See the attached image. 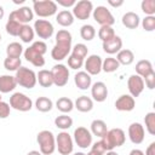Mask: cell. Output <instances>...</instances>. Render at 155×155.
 <instances>
[{
	"label": "cell",
	"mask_w": 155,
	"mask_h": 155,
	"mask_svg": "<svg viewBox=\"0 0 155 155\" xmlns=\"http://www.w3.org/2000/svg\"><path fill=\"white\" fill-rule=\"evenodd\" d=\"M127 88L130 91V96H132L133 98L134 97H138L143 92V90H144L143 78H140L137 74L131 75L128 78V80H127Z\"/></svg>",
	"instance_id": "obj_14"
},
{
	"label": "cell",
	"mask_w": 155,
	"mask_h": 155,
	"mask_svg": "<svg viewBox=\"0 0 155 155\" xmlns=\"http://www.w3.org/2000/svg\"><path fill=\"white\" fill-rule=\"evenodd\" d=\"M33 10L39 17H51L57 12V4L52 0H34Z\"/></svg>",
	"instance_id": "obj_6"
},
{
	"label": "cell",
	"mask_w": 155,
	"mask_h": 155,
	"mask_svg": "<svg viewBox=\"0 0 155 155\" xmlns=\"http://www.w3.org/2000/svg\"><path fill=\"white\" fill-rule=\"evenodd\" d=\"M87 52H88V48L85 44H76L71 48V56H75V57L81 58V59H84L87 56Z\"/></svg>",
	"instance_id": "obj_40"
},
{
	"label": "cell",
	"mask_w": 155,
	"mask_h": 155,
	"mask_svg": "<svg viewBox=\"0 0 155 155\" xmlns=\"http://www.w3.org/2000/svg\"><path fill=\"white\" fill-rule=\"evenodd\" d=\"M4 13H5V11H4V7H2V6H0V19L4 17Z\"/></svg>",
	"instance_id": "obj_54"
},
{
	"label": "cell",
	"mask_w": 155,
	"mask_h": 155,
	"mask_svg": "<svg viewBox=\"0 0 155 155\" xmlns=\"http://www.w3.org/2000/svg\"><path fill=\"white\" fill-rule=\"evenodd\" d=\"M102 58L98 54H91L85 62V69L88 75H98L102 70Z\"/></svg>",
	"instance_id": "obj_16"
},
{
	"label": "cell",
	"mask_w": 155,
	"mask_h": 155,
	"mask_svg": "<svg viewBox=\"0 0 155 155\" xmlns=\"http://www.w3.org/2000/svg\"><path fill=\"white\" fill-rule=\"evenodd\" d=\"M51 73L53 76V85H56L58 87H63L67 85V82L69 80V70L64 64L53 65Z\"/></svg>",
	"instance_id": "obj_11"
},
{
	"label": "cell",
	"mask_w": 155,
	"mask_h": 155,
	"mask_svg": "<svg viewBox=\"0 0 155 155\" xmlns=\"http://www.w3.org/2000/svg\"><path fill=\"white\" fill-rule=\"evenodd\" d=\"M0 41H1V35H0Z\"/></svg>",
	"instance_id": "obj_58"
},
{
	"label": "cell",
	"mask_w": 155,
	"mask_h": 155,
	"mask_svg": "<svg viewBox=\"0 0 155 155\" xmlns=\"http://www.w3.org/2000/svg\"><path fill=\"white\" fill-rule=\"evenodd\" d=\"M104 155H119V154L115 153V151H113V150H109V151H107V154H104Z\"/></svg>",
	"instance_id": "obj_53"
},
{
	"label": "cell",
	"mask_w": 155,
	"mask_h": 155,
	"mask_svg": "<svg viewBox=\"0 0 155 155\" xmlns=\"http://www.w3.org/2000/svg\"><path fill=\"white\" fill-rule=\"evenodd\" d=\"M74 155H86V154H85V153H81V151H80V153H75Z\"/></svg>",
	"instance_id": "obj_56"
},
{
	"label": "cell",
	"mask_w": 155,
	"mask_h": 155,
	"mask_svg": "<svg viewBox=\"0 0 155 155\" xmlns=\"http://www.w3.org/2000/svg\"><path fill=\"white\" fill-rule=\"evenodd\" d=\"M22 61L21 58H12V57H7L4 61V67L6 70L8 71H17L21 68Z\"/></svg>",
	"instance_id": "obj_37"
},
{
	"label": "cell",
	"mask_w": 155,
	"mask_h": 155,
	"mask_svg": "<svg viewBox=\"0 0 155 155\" xmlns=\"http://www.w3.org/2000/svg\"><path fill=\"white\" fill-rule=\"evenodd\" d=\"M115 36V31L111 27H101V29L98 30V38L104 42V41H108L110 39H113Z\"/></svg>",
	"instance_id": "obj_39"
},
{
	"label": "cell",
	"mask_w": 155,
	"mask_h": 155,
	"mask_svg": "<svg viewBox=\"0 0 155 155\" xmlns=\"http://www.w3.org/2000/svg\"><path fill=\"white\" fill-rule=\"evenodd\" d=\"M10 107L18 111H29L33 107V102L24 93L16 92L10 97Z\"/></svg>",
	"instance_id": "obj_7"
},
{
	"label": "cell",
	"mask_w": 155,
	"mask_h": 155,
	"mask_svg": "<svg viewBox=\"0 0 155 155\" xmlns=\"http://www.w3.org/2000/svg\"><path fill=\"white\" fill-rule=\"evenodd\" d=\"M107 124L103 120H93L91 124V132L97 137H103L107 133Z\"/></svg>",
	"instance_id": "obj_29"
},
{
	"label": "cell",
	"mask_w": 155,
	"mask_h": 155,
	"mask_svg": "<svg viewBox=\"0 0 155 155\" xmlns=\"http://www.w3.org/2000/svg\"><path fill=\"white\" fill-rule=\"evenodd\" d=\"M10 17L15 18L21 24H27L33 19L34 13H33V10L29 6H23V7H19L18 10L12 11L10 13Z\"/></svg>",
	"instance_id": "obj_15"
},
{
	"label": "cell",
	"mask_w": 155,
	"mask_h": 155,
	"mask_svg": "<svg viewBox=\"0 0 155 155\" xmlns=\"http://www.w3.org/2000/svg\"><path fill=\"white\" fill-rule=\"evenodd\" d=\"M0 101H1V93H0Z\"/></svg>",
	"instance_id": "obj_57"
},
{
	"label": "cell",
	"mask_w": 155,
	"mask_h": 155,
	"mask_svg": "<svg viewBox=\"0 0 155 155\" xmlns=\"http://www.w3.org/2000/svg\"><path fill=\"white\" fill-rule=\"evenodd\" d=\"M34 34H35V33H34V29H33L30 25L23 24L22 28H21V30H19L18 36H19V39H21L23 42L29 44V42L33 41V39H34Z\"/></svg>",
	"instance_id": "obj_32"
},
{
	"label": "cell",
	"mask_w": 155,
	"mask_h": 155,
	"mask_svg": "<svg viewBox=\"0 0 155 155\" xmlns=\"http://www.w3.org/2000/svg\"><path fill=\"white\" fill-rule=\"evenodd\" d=\"M10 104L0 101V119H6L10 115Z\"/></svg>",
	"instance_id": "obj_47"
},
{
	"label": "cell",
	"mask_w": 155,
	"mask_h": 155,
	"mask_svg": "<svg viewBox=\"0 0 155 155\" xmlns=\"http://www.w3.org/2000/svg\"><path fill=\"white\" fill-rule=\"evenodd\" d=\"M56 21L59 25L62 27H69L74 23V16L70 11L68 10H63L61 12H58V15L56 16Z\"/></svg>",
	"instance_id": "obj_27"
},
{
	"label": "cell",
	"mask_w": 155,
	"mask_h": 155,
	"mask_svg": "<svg viewBox=\"0 0 155 155\" xmlns=\"http://www.w3.org/2000/svg\"><path fill=\"white\" fill-rule=\"evenodd\" d=\"M33 29L40 39H50L53 34V25L47 19H36Z\"/></svg>",
	"instance_id": "obj_12"
},
{
	"label": "cell",
	"mask_w": 155,
	"mask_h": 155,
	"mask_svg": "<svg viewBox=\"0 0 155 155\" xmlns=\"http://www.w3.org/2000/svg\"><path fill=\"white\" fill-rule=\"evenodd\" d=\"M74 140L78 144V147L86 149L92 144V134L86 127H78L74 131Z\"/></svg>",
	"instance_id": "obj_13"
},
{
	"label": "cell",
	"mask_w": 155,
	"mask_h": 155,
	"mask_svg": "<svg viewBox=\"0 0 155 155\" xmlns=\"http://www.w3.org/2000/svg\"><path fill=\"white\" fill-rule=\"evenodd\" d=\"M142 11L148 15V16H153L155 13V1L154 0H143L140 4Z\"/></svg>",
	"instance_id": "obj_42"
},
{
	"label": "cell",
	"mask_w": 155,
	"mask_h": 155,
	"mask_svg": "<svg viewBox=\"0 0 155 155\" xmlns=\"http://www.w3.org/2000/svg\"><path fill=\"white\" fill-rule=\"evenodd\" d=\"M92 11H93V5L90 0H80L75 2L73 7V16L80 21H85L91 16Z\"/></svg>",
	"instance_id": "obj_10"
},
{
	"label": "cell",
	"mask_w": 155,
	"mask_h": 155,
	"mask_svg": "<svg viewBox=\"0 0 155 155\" xmlns=\"http://www.w3.org/2000/svg\"><path fill=\"white\" fill-rule=\"evenodd\" d=\"M17 86L16 79L12 75H1L0 76V93H8L13 91Z\"/></svg>",
	"instance_id": "obj_21"
},
{
	"label": "cell",
	"mask_w": 155,
	"mask_h": 155,
	"mask_svg": "<svg viewBox=\"0 0 155 155\" xmlns=\"http://www.w3.org/2000/svg\"><path fill=\"white\" fill-rule=\"evenodd\" d=\"M93 19L102 27H104V25L111 27L115 23L114 16L105 6H97L93 10Z\"/></svg>",
	"instance_id": "obj_8"
},
{
	"label": "cell",
	"mask_w": 155,
	"mask_h": 155,
	"mask_svg": "<svg viewBox=\"0 0 155 155\" xmlns=\"http://www.w3.org/2000/svg\"><path fill=\"white\" fill-rule=\"evenodd\" d=\"M16 82L17 85L24 87V88H33L36 85V74L34 70L27 68V67H21L16 71Z\"/></svg>",
	"instance_id": "obj_5"
},
{
	"label": "cell",
	"mask_w": 155,
	"mask_h": 155,
	"mask_svg": "<svg viewBox=\"0 0 155 155\" xmlns=\"http://www.w3.org/2000/svg\"><path fill=\"white\" fill-rule=\"evenodd\" d=\"M119 67H120L119 62L116 61V58H113V57H108L102 62V70H104L105 73H113L117 70Z\"/></svg>",
	"instance_id": "obj_36"
},
{
	"label": "cell",
	"mask_w": 155,
	"mask_h": 155,
	"mask_svg": "<svg viewBox=\"0 0 155 155\" xmlns=\"http://www.w3.org/2000/svg\"><path fill=\"white\" fill-rule=\"evenodd\" d=\"M142 25L143 29L147 31H153L155 29V17L154 16H147L143 21H142Z\"/></svg>",
	"instance_id": "obj_44"
},
{
	"label": "cell",
	"mask_w": 155,
	"mask_h": 155,
	"mask_svg": "<svg viewBox=\"0 0 155 155\" xmlns=\"http://www.w3.org/2000/svg\"><path fill=\"white\" fill-rule=\"evenodd\" d=\"M13 2H15V4H23V2H24V0H19V1H18V0H15Z\"/></svg>",
	"instance_id": "obj_55"
},
{
	"label": "cell",
	"mask_w": 155,
	"mask_h": 155,
	"mask_svg": "<svg viewBox=\"0 0 155 155\" xmlns=\"http://www.w3.org/2000/svg\"><path fill=\"white\" fill-rule=\"evenodd\" d=\"M130 155H144V153L142 150H139V149H133V150H131Z\"/></svg>",
	"instance_id": "obj_51"
},
{
	"label": "cell",
	"mask_w": 155,
	"mask_h": 155,
	"mask_svg": "<svg viewBox=\"0 0 155 155\" xmlns=\"http://www.w3.org/2000/svg\"><path fill=\"white\" fill-rule=\"evenodd\" d=\"M116 61L119 62V64H122V65H130L133 63L134 61V54L131 50H120L117 52V56H116Z\"/></svg>",
	"instance_id": "obj_28"
},
{
	"label": "cell",
	"mask_w": 155,
	"mask_h": 155,
	"mask_svg": "<svg viewBox=\"0 0 155 155\" xmlns=\"http://www.w3.org/2000/svg\"><path fill=\"white\" fill-rule=\"evenodd\" d=\"M56 4H58L63 7H70V6L75 5V0H57Z\"/></svg>",
	"instance_id": "obj_48"
},
{
	"label": "cell",
	"mask_w": 155,
	"mask_h": 155,
	"mask_svg": "<svg viewBox=\"0 0 155 155\" xmlns=\"http://www.w3.org/2000/svg\"><path fill=\"white\" fill-rule=\"evenodd\" d=\"M82 64H84V59L78 58L75 56H71V54L68 57V65H69V68H71L74 70L80 69L82 67Z\"/></svg>",
	"instance_id": "obj_45"
},
{
	"label": "cell",
	"mask_w": 155,
	"mask_h": 155,
	"mask_svg": "<svg viewBox=\"0 0 155 155\" xmlns=\"http://www.w3.org/2000/svg\"><path fill=\"white\" fill-rule=\"evenodd\" d=\"M121 47H122V40H121L120 36H116V35L113 39L103 42V50L108 54L117 53L121 50Z\"/></svg>",
	"instance_id": "obj_20"
},
{
	"label": "cell",
	"mask_w": 155,
	"mask_h": 155,
	"mask_svg": "<svg viewBox=\"0 0 155 155\" xmlns=\"http://www.w3.org/2000/svg\"><path fill=\"white\" fill-rule=\"evenodd\" d=\"M153 71H154V69H153V64H151L150 61L140 59L139 62H137V64H136V73L140 78H144V76H147L148 74H150Z\"/></svg>",
	"instance_id": "obj_25"
},
{
	"label": "cell",
	"mask_w": 155,
	"mask_h": 155,
	"mask_svg": "<svg viewBox=\"0 0 155 155\" xmlns=\"http://www.w3.org/2000/svg\"><path fill=\"white\" fill-rule=\"evenodd\" d=\"M47 52V46L44 41H35L33 42L31 46H29L28 48H25L24 51V58L30 62L33 65L41 68L45 64V59H44V54Z\"/></svg>",
	"instance_id": "obj_2"
},
{
	"label": "cell",
	"mask_w": 155,
	"mask_h": 155,
	"mask_svg": "<svg viewBox=\"0 0 155 155\" xmlns=\"http://www.w3.org/2000/svg\"><path fill=\"white\" fill-rule=\"evenodd\" d=\"M134 105H136L134 98L130 94H122L115 102V108L119 111H131L134 109Z\"/></svg>",
	"instance_id": "obj_18"
},
{
	"label": "cell",
	"mask_w": 155,
	"mask_h": 155,
	"mask_svg": "<svg viewBox=\"0 0 155 155\" xmlns=\"http://www.w3.org/2000/svg\"><path fill=\"white\" fill-rule=\"evenodd\" d=\"M122 24L128 29H136L139 25V16L134 12H126L122 16Z\"/></svg>",
	"instance_id": "obj_26"
},
{
	"label": "cell",
	"mask_w": 155,
	"mask_h": 155,
	"mask_svg": "<svg viewBox=\"0 0 155 155\" xmlns=\"http://www.w3.org/2000/svg\"><path fill=\"white\" fill-rule=\"evenodd\" d=\"M125 140H126V136L121 128H111V130L107 131V133L101 139V142L104 145L107 151L113 150L116 147L124 145Z\"/></svg>",
	"instance_id": "obj_3"
},
{
	"label": "cell",
	"mask_w": 155,
	"mask_h": 155,
	"mask_svg": "<svg viewBox=\"0 0 155 155\" xmlns=\"http://www.w3.org/2000/svg\"><path fill=\"white\" fill-rule=\"evenodd\" d=\"M105 153H107V150H105L104 145L102 144L101 140H98V142H96V143L92 145L90 153H87L86 155H104Z\"/></svg>",
	"instance_id": "obj_43"
},
{
	"label": "cell",
	"mask_w": 155,
	"mask_h": 155,
	"mask_svg": "<svg viewBox=\"0 0 155 155\" xmlns=\"http://www.w3.org/2000/svg\"><path fill=\"white\" fill-rule=\"evenodd\" d=\"M91 94L96 102H104L108 97V88L107 85L102 81H97L92 85Z\"/></svg>",
	"instance_id": "obj_19"
},
{
	"label": "cell",
	"mask_w": 155,
	"mask_h": 155,
	"mask_svg": "<svg viewBox=\"0 0 155 155\" xmlns=\"http://www.w3.org/2000/svg\"><path fill=\"white\" fill-rule=\"evenodd\" d=\"M144 122H145V127H147V131L154 136L155 134V113L150 111L145 115L144 117Z\"/></svg>",
	"instance_id": "obj_41"
},
{
	"label": "cell",
	"mask_w": 155,
	"mask_h": 155,
	"mask_svg": "<svg viewBox=\"0 0 155 155\" xmlns=\"http://www.w3.org/2000/svg\"><path fill=\"white\" fill-rule=\"evenodd\" d=\"M56 148L61 155H69L73 151V139L68 132H61L56 137Z\"/></svg>",
	"instance_id": "obj_9"
},
{
	"label": "cell",
	"mask_w": 155,
	"mask_h": 155,
	"mask_svg": "<svg viewBox=\"0 0 155 155\" xmlns=\"http://www.w3.org/2000/svg\"><path fill=\"white\" fill-rule=\"evenodd\" d=\"M128 137L133 144H140L144 140V127L139 122H133L128 126Z\"/></svg>",
	"instance_id": "obj_17"
},
{
	"label": "cell",
	"mask_w": 155,
	"mask_h": 155,
	"mask_svg": "<svg viewBox=\"0 0 155 155\" xmlns=\"http://www.w3.org/2000/svg\"><path fill=\"white\" fill-rule=\"evenodd\" d=\"M36 142L40 147V153L42 155H52L56 150V138L53 133L48 130H42L36 136Z\"/></svg>",
	"instance_id": "obj_4"
},
{
	"label": "cell",
	"mask_w": 155,
	"mask_h": 155,
	"mask_svg": "<svg viewBox=\"0 0 155 155\" xmlns=\"http://www.w3.org/2000/svg\"><path fill=\"white\" fill-rule=\"evenodd\" d=\"M36 81H39V85L41 87H51L53 85V76L51 70L42 69L36 74Z\"/></svg>",
	"instance_id": "obj_24"
},
{
	"label": "cell",
	"mask_w": 155,
	"mask_h": 155,
	"mask_svg": "<svg viewBox=\"0 0 155 155\" xmlns=\"http://www.w3.org/2000/svg\"><path fill=\"white\" fill-rule=\"evenodd\" d=\"M80 35H81V38H82L84 40L91 41V40L94 38V35H96V29H94L93 25H91V24H85V25H82L81 29H80Z\"/></svg>",
	"instance_id": "obj_38"
},
{
	"label": "cell",
	"mask_w": 155,
	"mask_h": 155,
	"mask_svg": "<svg viewBox=\"0 0 155 155\" xmlns=\"http://www.w3.org/2000/svg\"><path fill=\"white\" fill-rule=\"evenodd\" d=\"M143 81L145 84V86L149 88V90H153L155 87V71L148 74L147 76L143 78Z\"/></svg>",
	"instance_id": "obj_46"
},
{
	"label": "cell",
	"mask_w": 155,
	"mask_h": 155,
	"mask_svg": "<svg viewBox=\"0 0 155 155\" xmlns=\"http://www.w3.org/2000/svg\"><path fill=\"white\" fill-rule=\"evenodd\" d=\"M53 107V103L50 98L47 97H39L36 101H35V108L41 111V113H47L52 109Z\"/></svg>",
	"instance_id": "obj_33"
},
{
	"label": "cell",
	"mask_w": 155,
	"mask_h": 155,
	"mask_svg": "<svg viewBox=\"0 0 155 155\" xmlns=\"http://www.w3.org/2000/svg\"><path fill=\"white\" fill-rule=\"evenodd\" d=\"M74 82L78 86V88H80V90H87L88 87H91L92 78L86 71H78L75 74V76H74Z\"/></svg>",
	"instance_id": "obj_22"
},
{
	"label": "cell",
	"mask_w": 155,
	"mask_h": 155,
	"mask_svg": "<svg viewBox=\"0 0 155 155\" xmlns=\"http://www.w3.org/2000/svg\"><path fill=\"white\" fill-rule=\"evenodd\" d=\"M108 4L113 7H120L122 4H124V0H117V1H114V0H108Z\"/></svg>",
	"instance_id": "obj_50"
},
{
	"label": "cell",
	"mask_w": 155,
	"mask_h": 155,
	"mask_svg": "<svg viewBox=\"0 0 155 155\" xmlns=\"http://www.w3.org/2000/svg\"><path fill=\"white\" fill-rule=\"evenodd\" d=\"M71 34L68 30H59L56 34V45L51 51V57L54 61H63L67 58L71 50Z\"/></svg>",
	"instance_id": "obj_1"
},
{
	"label": "cell",
	"mask_w": 155,
	"mask_h": 155,
	"mask_svg": "<svg viewBox=\"0 0 155 155\" xmlns=\"http://www.w3.org/2000/svg\"><path fill=\"white\" fill-rule=\"evenodd\" d=\"M27 155H42L40 151H38V150H31V151H29Z\"/></svg>",
	"instance_id": "obj_52"
},
{
	"label": "cell",
	"mask_w": 155,
	"mask_h": 155,
	"mask_svg": "<svg viewBox=\"0 0 155 155\" xmlns=\"http://www.w3.org/2000/svg\"><path fill=\"white\" fill-rule=\"evenodd\" d=\"M145 155H155V142L150 143V145L147 148Z\"/></svg>",
	"instance_id": "obj_49"
},
{
	"label": "cell",
	"mask_w": 155,
	"mask_h": 155,
	"mask_svg": "<svg viewBox=\"0 0 155 155\" xmlns=\"http://www.w3.org/2000/svg\"><path fill=\"white\" fill-rule=\"evenodd\" d=\"M22 25H23V24H21V23L17 22L15 18H12V17L8 16V21H7L6 25H5V29H6V33H7V34H10V35H12V36H18Z\"/></svg>",
	"instance_id": "obj_31"
},
{
	"label": "cell",
	"mask_w": 155,
	"mask_h": 155,
	"mask_svg": "<svg viewBox=\"0 0 155 155\" xmlns=\"http://www.w3.org/2000/svg\"><path fill=\"white\" fill-rule=\"evenodd\" d=\"M22 53H23V47H22V45L19 42H11L6 47V54H7V57L19 58Z\"/></svg>",
	"instance_id": "obj_34"
},
{
	"label": "cell",
	"mask_w": 155,
	"mask_h": 155,
	"mask_svg": "<svg viewBox=\"0 0 155 155\" xmlns=\"http://www.w3.org/2000/svg\"><path fill=\"white\" fill-rule=\"evenodd\" d=\"M56 107H57V109H58L59 111L67 114V113H70V111L73 110L74 103H73V101H71L70 98H68V97H61V98H58V101L56 102Z\"/></svg>",
	"instance_id": "obj_30"
},
{
	"label": "cell",
	"mask_w": 155,
	"mask_h": 155,
	"mask_svg": "<svg viewBox=\"0 0 155 155\" xmlns=\"http://www.w3.org/2000/svg\"><path fill=\"white\" fill-rule=\"evenodd\" d=\"M54 125L57 128H61V130H68L73 126V119L65 114L63 115H59L54 119Z\"/></svg>",
	"instance_id": "obj_35"
},
{
	"label": "cell",
	"mask_w": 155,
	"mask_h": 155,
	"mask_svg": "<svg viewBox=\"0 0 155 155\" xmlns=\"http://www.w3.org/2000/svg\"><path fill=\"white\" fill-rule=\"evenodd\" d=\"M74 107L81 113H88L93 108V101L87 96H81L78 97V99L74 103Z\"/></svg>",
	"instance_id": "obj_23"
}]
</instances>
